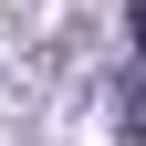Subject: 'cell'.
Instances as JSON below:
<instances>
[{"mask_svg": "<svg viewBox=\"0 0 146 146\" xmlns=\"http://www.w3.org/2000/svg\"><path fill=\"white\" fill-rule=\"evenodd\" d=\"M125 31H136V52H146V0H136V11H125Z\"/></svg>", "mask_w": 146, "mask_h": 146, "instance_id": "6da1fadb", "label": "cell"}]
</instances>
